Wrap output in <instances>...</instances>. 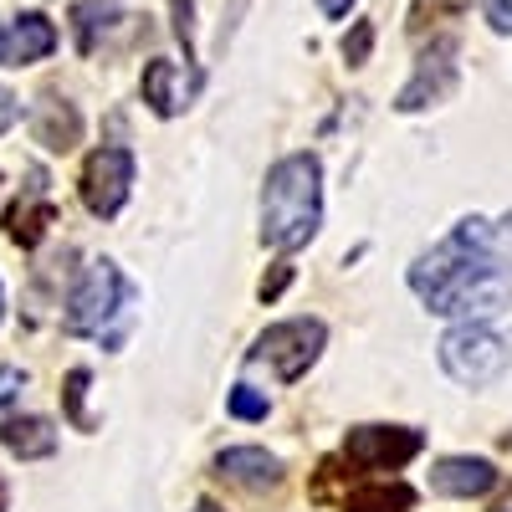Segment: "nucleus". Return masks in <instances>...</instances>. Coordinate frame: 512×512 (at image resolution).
Here are the masks:
<instances>
[{
  "mask_svg": "<svg viewBox=\"0 0 512 512\" xmlns=\"http://www.w3.org/2000/svg\"><path fill=\"white\" fill-rule=\"evenodd\" d=\"M195 512H221V507H216V502H200V507H195Z\"/></svg>",
  "mask_w": 512,
  "mask_h": 512,
  "instance_id": "obj_25",
  "label": "nucleus"
},
{
  "mask_svg": "<svg viewBox=\"0 0 512 512\" xmlns=\"http://www.w3.org/2000/svg\"><path fill=\"white\" fill-rule=\"evenodd\" d=\"M349 6H354V0H318L323 16H349Z\"/></svg>",
  "mask_w": 512,
  "mask_h": 512,
  "instance_id": "obj_24",
  "label": "nucleus"
},
{
  "mask_svg": "<svg viewBox=\"0 0 512 512\" xmlns=\"http://www.w3.org/2000/svg\"><path fill=\"white\" fill-rule=\"evenodd\" d=\"M410 287L431 313L456 318H492L512 303V216L461 221L436 251H425L410 267Z\"/></svg>",
  "mask_w": 512,
  "mask_h": 512,
  "instance_id": "obj_1",
  "label": "nucleus"
},
{
  "mask_svg": "<svg viewBox=\"0 0 512 512\" xmlns=\"http://www.w3.org/2000/svg\"><path fill=\"white\" fill-rule=\"evenodd\" d=\"M16 113H21V108H16V98H11L6 88H0V134H6V128L16 123Z\"/></svg>",
  "mask_w": 512,
  "mask_h": 512,
  "instance_id": "obj_22",
  "label": "nucleus"
},
{
  "mask_svg": "<svg viewBox=\"0 0 512 512\" xmlns=\"http://www.w3.org/2000/svg\"><path fill=\"white\" fill-rule=\"evenodd\" d=\"M482 11L497 31H512V0H482Z\"/></svg>",
  "mask_w": 512,
  "mask_h": 512,
  "instance_id": "obj_21",
  "label": "nucleus"
},
{
  "mask_svg": "<svg viewBox=\"0 0 512 512\" xmlns=\"http://www.w3.org/2000/svg\"><path fill=\"white\" fill-rule=\"evenodd\" d=\"M77 185H82V205H88L93 216H103V221L118 216L128 190H134V154L118 149V144L93 149L88 164H82V180Z\"/></svg>",
  "mask_w": 512,
  "mask_h": 512,
  "instance_id": "obj_6",
  "label": "nucleus"
},
{
  "mask_svg": "<svg viewBox=\"0 0 512 512\" xmlns=\"http://www.w3.org/2000/svg\"><path fill=\"white\" fill-rule=\"evenodd\" d=\"M420 451V431L410 425H354L344 436V456L359 472H395Z\"/></svg>",
  "mask_w": 512,
  "mask_h": 512,
  "instance_id": "obj_7",
  "label": "nucleus"
},
{
  "mask_svg": "<svg viewBox=\"0 0 512 512\" xmlns=\"http://www.w3.org/2000/svg\"><path fill=\"white\" fill-rule=\"evenodd\" d=\"M57 47V26L47 16H21L6 36H0V62L6 67H26V62H41V57H52Z\"/></svg>",
  "mask_w": 512,
  "mask_h": 512,
  "instance_id": "obj_10",
  "label": "nucleus"
},
{
  "mask_svg": "<svg viewBox=\"0 0 512 512\" xmlns=\"http://www.w3.org/2000/svg\"><path fill=\"white\" fill-rule=\"evenodd\" d=\"M0 512H6V482H0Z\"/></svg>",
  "mask_w": 512,
  "mask_h": 512,
  "instance_id": "obj_26",
  "label": "nucleus"
},
{
  "mask_svg": "<svg viewBox=\"0 0 512 512\" xmlns=\"http://www.w3.org/2000/svg\"><path fill=\"white\" fill-rule=\"evenodd\" d=\"M323 338H328V333H323L318 318L272 323L262 338H256L251 359H256V364H272L277 379H303V374L318 364V354H323Z\"/></svg>",
  "mask_w": 512,
  "mask_h": 512,
  "instance_id": "obj_5",
  "label": "nucleus"
},
{
  "mask_svg": "<svg viewBox=\"0 0 512 512\" xmlns=\"http://www.w3.org/2000/svg\"><path fill=\"white\" fill-rule=\"evenodd\" d=\"M21 390H26V374L6 364V369H0V425H6V420H11V410L21 405Z\"/></svg>",
  "mask_w": 512,
  "mask_h": 512,
  "instance_id": "obj_18",
  "label": "nucleus"
},
{
  "mask_svg": "<svg viewBox=\"0 0 512 512\" xmlns=\"http://www.w3.org/2000/svg\"><path fill=\"white\" fill-rule=\"evenodd\" d=\"M123 308H128V282H123V272H118L113 262H93L88 272L77 277L62 323H67V333H103L108 318H118Z\"/></svg>",
  "mask_w": 512,
  "mask_h": 512,
  "instance_id": "obj_4",
  "label": "nucleus"
},
{
  "mask_svg": "<svg viewBox=\"0 0 512 512\" xmlns=\"http://www.w3.org/2000/svg\"><path fill=\"white\" fill-rule=\"evenodd\" d=\"M287 277H292V267H277V272H272V277L262 282V297H277V292L287 287Z\"/></svg>",
  "mask_w": 512,
  "mask_h": 512,
  "instance_id": "obj_23",
  "label": "nucleus"
},
{
  "mask_svg": "<svg viewBox=\"0 0 512 512\" xmlns=\"http://www.w3.org/2000/svg\"><path fill=\"white\" fill-rule=\"evenodd\" d=\"M52 226V200H47V180H41V169H31V185L21 190V200L6 210V231L16 246H36Z\"/></svg>",
  "mask_w": 512,
  "mask_h": 512,
  "instance_id": "obj_9",
  "label": "nucleus"
},
{
  "mask_svg": "<svg viewBox=\"0 0 512 512\" xmlns=\"http://www.w3.org/2000/svg\"><path fill=\"white\" fill-rule=\"evenodd\" d=\"M410 507H415V492L405 482H369L344 497V512H410Z\"/></svg>",
  "mask_w": 512,
  "mask_h": 512,
  "instance_id": "obj_15",
  "label": "nucleus"
},
{
  "mask_svg": "<svg viewBox=\"0 0 512 512\" xmlns=\"http://www.w3.org/2000/svg\"><path fill=\"white\" fill-rule=\"evenodd\" d=\"M0 441H6L16 456H52L57 451V431H52V420H21V415H11L6 425H0Z\"/></svg>",
  "mask_w": 512,
  "mask_h": 512,
  "instance_id": "obj_14",
  "label": "nucleus"
},
{
  "mask_svg": "<svg viewBox=\"0 0 512 512\" xmlns=\"http://www.w3.org/2000/svg\"><path fill=\"white\" fill-rule=\"evenodd\" d=\"M502 512H512V497H507V507H502Z\"/></svg>",
  "mask_w": 512,
  "mask_h": 512,
  "instance_id": "obj_28",
  "label": "nucleus"
},
{
  "mask_svg": "<svg viewBox=\"0 0 512 512\" xmlns=\"http://www.w3.org/2000/svg\"><path fill=\"white\" fill-rule=\"evenodd\" d=\"M323 221V169L313 154H292L272 164L262 190V241L277 251H297L318 236Z\"/></svg>",
  "mask_w": 512,
  "mask_h": 512,
  "instance_id": "obj_2",
  "label": "nucleus"
},
{
  "mask_svg": "<svg viewBox=\"0 0 512 512\" xmlns=\"http://www.w3.org/2000/svg\"><path fill=\"white\" fill-rule=\"evenodd\" d=\"M231 415H241V420H262V415H267V395H262V390H251V384H236V390H231Z\"/></svg>",
  "mask_w": 512,
  "mask_h": 512,
  "instance_id": "obj_19",
  "label": "nucleus"
},
{
  "mask_svg": "<svg viewBox=\"0 0 512 512\" xmlns=\"http://www.w3.org/2000/svg\"><path fill=\"white\" fill-rule=\"evenodd\" d=\"M0 313H6V292H0Z\"/></svg>",
  "mask_w": 512,
  "mask_h": 512,
  "instance_id": "obj_27",
  "label": "nucleus"
},
{
  "mask_svg": "<svg viewBox=\"0 0 512 512\" xmlns=\"http://www.w3.org/2000/svg\"><path fill=\"white\" fill-rule=\"evenodd\" d=\"M118 16H123V0H82V6L72 11L77 47H82V52H98V31H108Z\"/></svg>",
  "mask_w": 512,
  "mask_h": 512,
  "instance_id": "obj_16",
  "label": "nucleus"
},
{
  "mask_svg": "<svg viewBox=\"0 0 512 512\" xmlns=\"http://www.w3.org/2000/svg\"><path fill=\"white\" fill-rule=\"evenodd\" d=\"M185 98L190 93H180V67L175 62H149L144 67V103L159 113V118H175L180 108H185Z\"/></svg>",
  "mask_w": 512,
  "mask_h": 512,
  "instance_id": "obj_13",
  "label": "nucleus"
},
{
  "mask_svg": "<svg viewBox=\"0 0 512 512\" xmlns=\"http://www.w3.org/2000/svg\"><path fill=\"white\" fill-rule=\"evenodd\" d=\"M62 395H67V420L77 425V431H93V415L82 410V400H88V369H72Z\"/></svg>",
  "mask_w": 512,
  "mask_h": 512,
  "instance_id": "obj_17",
  "label": "nucleus"
},
{
  "mask_svg": "<svg viewBox=\"0 0 512 512\" xmlns=\"http://www.w3.org/2000/svg\"><path fill=\"white\" fill-rule=\"evenodd\" d=\"M441 364L456 384H472V390H482V384H497L512 364V344L487 328L482 318H466L461 328H451L441 338Z\"/></svg>",
  "mask_w": 512,
  "mask_h": 512,
  "instance_id": "obj_3",
  "label": "nucleus"
},
{
  "mask_svg": "<svg viewBox=\"0 0 512 512\" xmlns=\"http://www.w3.org/2000/svg\"><path fill=\"white\" fill-rule=\"evenodd\" d=\"M431 487L441 497H487L497 487V472H492V461H482V456H446L431 472Z\"/></svg>",
  "mask_w": 512,
  "mask_h": 512,
  "instance_id": "obj_11",
  "label": "nucleus"
},
{
  "mask_svg": "<svg viewBox=\"0 0 512 512\" xmlns=\"http://www.w3.org/2000/svg\"><path fill=\"white\" fill-rule=\"evenodd\" d=\"M451 88H456V41H436V47L420 57L410 88L400 93L395 108H400V113H415V108H425V103H441Z\"/></svg>",
  "mask_w": 512,
  "mask_h": 512,
  "instance_id": "obj_8",
  "label": "nucleus"
},
{
  "mask_svg": "<svg viewBox=\"0 0 512 512\" xmlns=\"http://www.w3.org/2000/svg\"><path fill=\"white\" fill-rule=\"evenodd\" d=\"M369 47H374V26H369V21H359V26H354V36H344V57L359 67V62H369Z\"/></svg>",
  "mask_w": 512,
  "mask_h": 512,
  "instance_id": "obj_20",
  "label": "nucleus"
},
{
  "mask_svg": "<svg viewBox=\"0 0 512 512\" xmlns=\"http://www.w3.org/2000/svg\"><path fill=\"white\" fill-rule=\"evenodd\" d=\"M216 472H221L226 482H241V487H277V482H282L277 456L256 451V446H231V451H221V456H216Z\"/></svg>",
  "mask_w": 512,
  "mask_h": 512,
  "instance_id": "obj_12",
  "label": "nucleus"
}]
</instances>
